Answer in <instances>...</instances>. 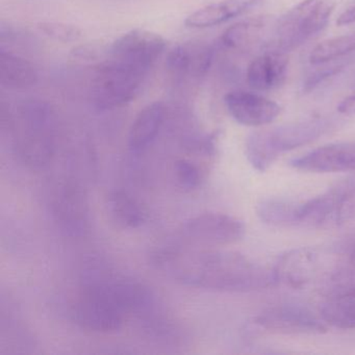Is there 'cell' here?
Here are the masks:
<instances>
[{
  "instance_id": "1",
  "label": "cell",
  "mask_w": 355,
  "mask_h": 355,
  "mask_svg": "<svg viewBox=\"0 0 355 355\" xmlns=\"http://www.w3.org/2000/svg\"><path fill=\"white\" fill-rule=\"evenodd\" d=\"M155 263L176 282L192 288L245 293L277 284L273 270L232 251L164 249L155 255Z\"/></svg>"
},
{
  "instance_id": "2",
  "label": "cell",
  "mask_w": 355,
  "mask_h": 355,
  "mask_svg": "<svg viewBox=\"0 0 355 355\" xmlns=\"http://www.w3.org/2000/svg\"><path fill=\"white\" fill-rule=\"evenodd\" d=\"M1 123L7 124L22 163L32 169L49 165L55 150V114L49 103L26 101L13 113L1 105Z\"/></svg>"
},
{
  "instance_id": "3",
  "label": "cell",
  "mask_w": 355,
  "mask_h": 355,
  "mask_svg": "<svg viewBox=\"0 0 355 355\" xmlns=\"http://www.w3.org/2000/svg\"><path fill=\"white\" fill-rule=\"evenodd\" d=\"M336 125V120L319 117L252 132L247 137L245 155L255 170L265 172L284 153L315 142Z\"/></svg>"
},
{
  "instance_id": "4",
  "label": "cell",
  "mask_w": 355,
  "mask_h": 355,
  "mask_svg": "<svg viewBox=\"0 0 355 355\" xmlns=\"http://www.w3.org/2000/svg\"><path fill=\"white\" fill-rule=\"evenodd\" d=\"M149 70L107 55L95 68L91 97L99 111H112L132 103L142 89Z\"/></svg>"
},
{
  "instance_id": "5",
  "label": "cell",
  "mask_w": 355,
  "mask_h": 355,
  "mask_svg": "<svg viewBox=\"0 0 355 355\" xmlns=\"http://www.w3.org/2000/svg\"><path fill=\"white\" fill-rule=\"evenodd\" d=\"M84 292L111 303L125 313H147L155 305L148 286L134 278L105 267H91L83 278Z\"/></svg>"
},
{
  "instance_id": "6",
  "label": "cell",
  "mask_w": 355,
  "mask_h": 355,
  "mask_svg": "<svg viewBox=\"0 0 355 355\" xmlns=\"http://www.w3.org/2000/svg\"><path fill=\"white\" fill-rule=\"evenodd\" d=\"M334 0H303L276 24L275 51L288 53L321 32L334 13Z\"/></svg>"
},
{
  "instance_id": "7",
  "label": "cell",
  "mask_w": 355,
  "mask_h": 355,
  "mask_svg": "<svg viewBox=\"0 0 355 355\" xmlns=\"http://www.w3.org/2000/svg\"><path fill=\"white\" fill-rule=\"evenodd\" d=\"M315 284L320 294L328 299L355 297V234L330 250H322Z\"/></svg>"
},
{
  "instance_id": "8",
  "label": "cell",
  "mask_w": 355,
  "mask_h": 355,
  "mask_svg": "<svg viewBox=\"0 0 355 355\" xmlns=\"http://www.w3.org/2000/svg\"><path fill=\"white\" fill-rule=\"evenodd\" d=\"M245 225L238 218L222 213H203L182 225L187 238L203 246H224L242 240Z\"/></svg>"
},
{
  "instance_id": "9",
  "label": "cell",
  "mask_w": 355,
  "mask_h": 355,
  "mask_svg": "<svg viewBox=\"0 0 355 355\" xmlns=\"http://www.w3.org/2000/svg\"><path fill=\"white\" fill-rule=\"evenodd\" d=\"M253 323L268 331L290 334H320L327 331L321 317L298 304L269 307L254 318Z\"/></svg>"
},
{
  "instance_id": "10",
  "label": "cell",
  "mask_w": 355,
  "mask_h": 355,
  "mask_svg": "<svg viewBox=\"0 0 355 355\" xmlns=\"http://www.w3.org/2000/svg\"><path fill=\"white\" fill-rule=\"evenodd\" d=\"M277 19L273 16H257L238 22L222 35V45L245 53L275 51Z\"/></svg>"
},
{
  "instance_id": "11",
  "label": "cell",
  "mask_w": 355,
  "mask_h": 355,
  "mask_svg": "<svg viewBox=\"0 0 355 355\" xmlns=\"http://www.w3.org/2000/svg\"><path fill=\"white\" fill-rule=\"evenodd\" d=\"M167 43L161 35L136 28L116 39L107 55L126 60L150 71L165 51Z\"/></svg>"
},
{
  "instance_id": "12",
  "label": "cell",
  "mask_w": 355,
  "mask_h": 355,
  "mask_svg": "<svg viewBox=\"0 0 355 355\" xmlns=\"http://www.w3.org/2000/svg\"><path fill=\"white\" fill-rule=\"evenodd\" d=\"M321 259V249L302 247L288 251L274 267L276 282L293 288L311 286L317 279Z\"/></svg>"
},
{
  "instance_id": "13",
  "label": "cell",
  "mask_w": 355,
  "mask_h": 355,
  "mask_svg": "<svg viewBox=\"0 0 355 355\" xmlns=\"http://www.w3.org/2000/svg\"><path fill=\"white\" fill-rule=\"evenodd\" d=\"M224 103L230 116L245 126L267 125L282 113L275 101L249 91H232L224 97Z\"/></svg>"
},
{
  "instance_id": "14",
  "label": "cell",
  "mask_w": 355,
  "mask_h": 355,
  "mask_svg": "<svg viewBox=\"0 0 355 355\" xmlns=\"http://www.w3.org/2000/svg\"><path fill=\"white\" fill-rule=\"evenodd\" d=\"M291 167L311 173L355 170V142L334 143L313 149L290 161Z\"/></svg>"
},
{
  "instance_id": "15",
  "label": "cell",
  "mask_w": 355,
  "mask_h": 355,
  "mask_svg": "<svg viewBox=\"0 0 355 355\" xmlns=\"http://www.w3.org/2000/svg\"><path fill=\"white\" fill-rule=\"evenodd\" d=\"M72 318L83 329L111 334L123 325L124 313L107 301L84 292L72 309Z\"/></svg>"
},
{
  "instance_id": "16",
  "label": "cell",
  "mask_w": 355,
  "mask_h": 355,
  "mask_svg": "<svg viewBox=\"0 0 355 355\" xmlns=\"http://www.w3.org/2000/svg\"><path fill=\"white\" fill-rule=\"evenodd\" d=\"M86 196L78 187L65 184L55 193L53 211L63 232L70 236H80L88 225Z\"/></svg>"
},
{
  "instance_id": "17",
  "label": "cell",
  "mask_w": 355,
  "mask_h": 355,
  "mask_svg": "<svg viewBox=\"0 0 355 355\" xmlns=\"http://www.w3.org/2000/svg\"><path fill=\"white\" fill-rule=\"evenodd\" d=\"M214 51L203 43H184L170 49L166 68L178 80L203 78L213 63Z\"/></svg>"
},
{
  "instance_id": "18",
  "label": "cell",
  "mask_w": 355,
  "mask_h": 355,
  "mask_svg": "<svg viewBox=\"0 0 355 355\" xmlns=\"http://www.w3.org/2000/svg\"><path fill=\"white\" fill-rule=\"evenodd\" d=\"M288 60L286 53L269 51L255 58L247 68V84L259 92L279 88L288 74Z\"/></svg>"
},
{
  "instance_id": "19",
  "label": "cell",
  "mask_w": 355,
  "mask_h": 355,
  "mask_svg": "<svg viewBox=\"0 0 355 355\" xmlns=\"http://www.w3.org/2000/svg\"><path fill=\"white\" fill-rule=\"evenodd\" d=\"M261 0H221L205 6L187 17V28H207L225 24L257 7Z\"/></svg>"
},
{
  "instance_id": "20",
  "label": "cell",
  "mask_w": 355,
  "mask_h": 355,
  "mask_svg": "<svg viewBox=\"0 0 355 355\" xmlns=\"http://www.w3.org/2000/svg\"><path fill=\"white\" fill-rule=\"evenodd\" d=\"M166 113L165 105L161 101L149 103L139 112L128 134V147L132 153H142L151 145L163 126Z\"/></svg>"
},
{
  "instance_id": "21",
  "label": "cell",
  "mask_w": 355,
  "mask_h": 355,
  "mask_svg": "<svg viewBox=\"0 0 355 355\" xmlns=\"http://www.w3.org/2000/svg\"><path fill=\"white\" fill-rule=\"evenodd\" d=\"M38 80V70L32 62L5 49H0V85L3 89L26 90Z\"/></svg>"
},
{
  "instance_id": "22",
  "label": "cell",
  "mask_w": 355,
  "mask_h": 355,
  "mask_svg": "<svg viewBox=\"0 0 355 355\" xmlns=\"http://www.w3.org/2000/svg\"><path fill=\"white\" fill-rule=\"evenodd\" d=\"M105 205L110 219L122 230H137L146 222L144 209L124 191L110 193Z\"/></svg>"
},
{
  "instance_id": "23",
  "label": "cell",
  "mask_w": 355,
  "mask_h": 355,
  "mask_svg": "<svg viewBox=\"0 0 355 355\" xmlns=\"http://www.w3.org/2000/svg\"><path fill=\"white\" fill-rule=\"evenodd\" d=\"M353 53H355V34L344 35L318 44L309 55V63L313 66L324 65L344 60Z\"/></svg>"
},
{
  "instance_id": "24",
  "label": "cell",
  "mask_w": 355,
  "mask_h": 355,
  "mask_svg": "<svg viewBox=\"0 0 355 355\" xmlns=\"http://www.w3.org/2000/svg\"><path fill=\"white\" fill-rule=\"evenodd\" d=\"M334 203V227L355 219V176L346 178L329 189Z\"/></svg>"
},
{
  "instance_id": "25",
  "label": "cell",
  "mask_w": 355,
  "mask_h": 355,
  "mask_svg": "<svg viewBox=\"0 0 355 355\" xmlns=\"http://www.w3.org/2000/svg\"><path fill=\"white\" fill-rule=\"evenodd\" d=\"M320 317L332 327L355 329V297L329 299L320 309Z\"/></svg>"
},
{
  "instance_id": "26",
  "label": "cell",
  "mask_w": 355,
  "mask_h": 355,
  "mask_svg": "<svg viewBox=\"0 0 355 355\" xmlns=\"http://www.w3.org/2000/svg\"><path fill=\"white\" fill-rule=\"evenodd\" d=\"M295 201L282 198H266L257 205L259 219L275 227H293Z\"/></svg>"
},
{
  "instance_id": "27",
  "label": "cell",
  "mask_w": 355,
  "mask_h": 355,
  "mask_svg": "<svg viewBox=\"0 0 355 355\" xmlns=\"http://www.w3.org/2000/svg\"><path fill=\"white\" fill-rule=\"evenodd\" d=\"M38 28L45 36L59 42H76L83 37L80 28L63 22H41Z\"/></svg>"
},
{
  "instance_id": "28",
  "label": "cell",
  "mask_w": 355,
  "mask_h": 355,
  "mask_svg": "<svg viewBox=\"0 0 355 355\" xmlns=\"http://www.w3.org/2000/svg\"><path fill=\"white\" fill-rule=\"evenodd\" d=\"M176 178L182 188L194 190L200 184L202 175L200 169L188 159H178L174 164Z\"/></svg>"
},
{
  "instance_id": "29",
  "label": "cell",
  "mask_w": 355,
  "mask_h": 355,
  "mask_svg": "<svg viewBox=\"0 0 355 355\" xmlns=\"http://www.w3.org/2000/svg\"><path fill=\"white\" fill-rule=\"evenodd\" d=\"M338 112L343 115L355 116V94L343 99L338 105Z\"/></svg>"
},
{
  "instance_id": "30",
  "label": "cell",
  "mask_w": 355,
  "mask_h": 355,
  "mask_svg": "<svg viewBox=\"0 0 355 355\" xmlns=\"http://www.w3.org/2000/svg\"><path fill=\"white\" fill-rule=\"evenodd\" d=\"M355 22V5L351 6L348 9L345 10L338 19H336V26H350Z\"/></svg>"
},
{
  "instance_id": "31",
  "label": "cell",
  "mask_w": 355,
  "mask_h": 355,
  "mask_svg": "<svg viewBox=\"0 0 355 355\" xmlns=\"http://www.w3.org/2000/svg\"><path fill=\"white\" fill-rule=\"evenodd\" d=\"M354 86H355V84H354Z\"/></svg>"
}]
</instances>
